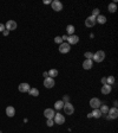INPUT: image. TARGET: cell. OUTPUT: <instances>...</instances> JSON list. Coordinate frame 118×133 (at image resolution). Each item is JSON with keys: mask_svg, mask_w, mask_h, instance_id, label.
<instances>
[{"mask_svg": "<svg viewBox=\"0 0 118 133\" xmlns=\"http://www.w3.org/2000/svg\"><path fill=\"white\" fill-rule=\"evenodd\" d=\"M0 133H2V132H1V131H0Z\"/></svg>", "mask_w": 118, "mask_h": 133, "instance_id": "8d00e7d4", "label": "cell"}, {"mask_svg": "<svg viewBox=\"0 0 118 133\" xmlns=\"http://www.w3.org/2000/svg\"><path fill=\"white\" fill-rule=\"evenodd\" d=\"M118 118V109L117 107H114V108H109V112H108V119H117Z\"/></svg>", "mask_w": 118, "mask_h": 133, "instance_id": "52a82bcc", "label": "cell"}, {"mask_svg": "<svg viewBox=\"0 0 118 133\" xmlns=\"http://www.w3.org/2000/svg\"><path fill=\"white\" fill-rule=\"evenodd\" d=\"M99 110L102 112V114H108V112H109V106L108 105H102L99 107Z\"/></svg>", "mask_w": 118, "mask_h": 133, "instance_id": "cb8c5ba5", "label": "cell"}, {"mask_svg": "<svg viewBox=\"0 0 118 133\" xmlns=\"http://www.w3.org/2000/svg\"><path fill=\"white\" fill-rule=\"evenodd\" d=\"M51 6H52V10L56 11V12H60V11L63 10V4H61V1H59V0L52 1V3H51Z\"/></svg>", "mask_w": 118, "mask_h": 133, "instance_id": "ba28073f", "label": "cell"}, {"mask_svg": "<svg viewBox=\"0 0 118 133\" xmlns=\"http://www.w3.org/2000/svg\"><path fill=\"white\" fill-rule=\"evenodd\" d=\"M43 76H44V78L49 77V74H47V71H44V73H43Z\"/></svg>", "mask_w": 118, "mask_h": 133, "instance_id": "d590c367", "label": "cell"}, {"mask_svg": "<svg viewBox=\"0 0 118 133\" xmlns=\"http://www.w3.org/2000/svg\"><path fill=\"white\" fill-rule=\"evenodd\" d=\"M51 3H52L51 0H44V4L45 5H51Z\"/></svg>", "mask_w": 118, "mask_h": 133, "instance_id": "836d02e7", "label": "cell"}, {"mask_svg": "<svg viewBox=\"0 0 118 133\" xmlns=\"http://www.w3.org/2000/svg\"><path fill=\"white\" fill-rule=\"evenodd\" d=\"M55 43H57V44H61V43H63L61 36H57V37H55Z\"/></svg>", "mask_w": 118, "mask_h": 133, "instance_id": "4316f807", "label": "cell"}, {"mask_svg": "<svg viewBox=\"0 0 118 133\" xmlns=\"http://www.w3.org/2000/svg\"><path fill=\"white\" fill-rule=\"evenodd\" d=\"M53 121L57 125H63V124H65V116L61 113H56L55 118H53Z\"/></svg>", "mask_w": 118, "mask_h": 133, "instance_id": "5b68a950", "label": "cell"}, {"mask_svg": "<svg viewBox=\"0 0 118 133\" xmlns=\"http://www.w3.org/2000/svg\"><path fill=\"white\" fill-rule=\"evenodd\" d=\"M115 81H116V80H115V76H108V77H106V84H109V86H112L115 83Z\"/></svg>", "mask_w": 118, "mask_h": 133, "instance_id": "d4e9b609", "label": "cell"}, {"mask_svg": "<svg viewBox=\"0 0 118 133\" xmlns=\"http://www.w3.org/2000/svg\"><path fill=\"white\" fill-rule=\"evenodd\" d=\"M6 115L9 116V118H12L15 115V108H14L13 106H8V107H6Z\"/></svg>", "mask_w": 118, "mask_h": 133, "instance_id": "2e32d148", "label": "cell"}, {"mask_svg": "<svg viewBox=\"0 0 118 133\" xmlns=\"http://www.w3.org/2000/svg\"><path fill=\"white\" fill-rule=\"evenodd\" d=\"M17 22H14V20H8L6 25H5V29L6 30H8V31H14V30H17Z\"/></svg>", "mask_w": 118, "mask_h": 133, "instance_id": "30bf717a", "label": "cell"}, {"mask_svg": "<svg viewBox=\"0 0 118 133\" xmlns=\"http://www.w3.org/2000/svg\"><path fill=\"white\" fill-rule=\"evenodd\" d=\"M96 23H98V24H105L106 23V17L105 16H103V14H99L98 17H96Z\"/></svg>", "mask_w": 118, "mask_h": 133, "instance_id": "e0dca14e", "label": "cell"}, {"mask_svg": "<svg viewBox=\"0 0 118 133\" xmlns=\"http://www.w3.org/2000/svg\"><path fill=\"white\" fill-rule=\"evenodd\" d=\"M95 25H96V17L89 16V17L85 19V26H86V28H93Z\"/></svg>", "mask_w": 118, "mask_h": 133, "instance_id": "9c48e42d", "label": "cell"}, {"mask_svg": "<svg viewBox=\"0 0 118 133\" xmlns=\"http://www.w3.org/2000/svg\"><path fill=\"white\" fill-rule=\"evenodd\" d=\"M28 94H30L31 96L37 97L38 95H39V90H38L37 88H30V90H28Z\"/></svg>", "mask_w": 118, "mask_h": 133, "instance_id": "7402d4cb", "label": "cell"}, {"mask_svg": "<svg viewBox=\"0 0 118 133\" xmlns=\"http://www.w3.org/2000/svg\"><path fill=\"white\" fill-rule=\"evenodd\" d=\"M74 31H76V28H74L73 25H67V26H66V32H67L68 36L74 35Z\"/></svg>", "mask_w": 118, "mask_h": 133, "instance_id": "44dd1931", "label": "cell"}, {"mask_svg": "<svg viewBox=\"0 0 118 133\" xmlns=\"http://www.w3.org/2000/svg\"><path fill=\"white\" fill-rule=\"evenodd\" d=\"M8 33H9V31H8V30H6V29H5V30H4V32H2V35H4V36H8Z\"/></svg>", "mask_w": 118, "mask_h": 133, "instance_id": "1f68e13d", "label": "cell"}, {"mask_svg": "<svg viewBox=\"0 0 118 133\" xmlns=\"http://www.w3.org/2000/svg\"><path fill=\"white\" fill-rule=\"evenodd\" d=\"M71 50V45L66 43V42H63L61 44H59V52L60 54H67Z\"/></svg>", "mask_w": 118, "mask_h": 133, "instance_id": "7a4b0ae2", "label": "cell"}, {"mask_svg": "<svg viewBox=\"0 0 118 133\" xmlns=\"http://www.w3.org/2000/svg\"><path fill=\"white\" fill-rule=\"evenodd\" d=\"M92 67H93V62H92V60H85L84 62H83V69L90 70V69H92Z\"/></svg>", "mask_w": 118, "mask_h": 133, "instance_id": "9a60e30c", "label": "cell"}, {"mask_svg": "<svg viewBox=\"0 0 118 133\" xmlns=\"http://www.w3.org/2000/svg\"><path fill=\"white\" fill-rule=\"evenodd\" d=\"M55 109L53 108H46L44 110V115H45L46 119H53L55 118Z\"/></svg>", "mask_w": 118, "mask_h": 133, "instance_id": "8fae6325", "label": "cell"}, {"mask_svg": "<svg viewBox=\"0 0 118 133\" xmlns=\"http://www.w3.org/2000/svg\"><path fill=\"white\" fill-rule=\"evenodd\" d=\"M68 100H70V96H68V95H65V96L63 97V100H61V101H63L64 103H66V102H68Z\"/></svg>", "mask_w": 118, "mask_h": 133, "instance_id": "f546056e", "label": "cell"}, {"mask_svg": "<svg viewBox=\"0 0 118 133\" xmlns=\"http://www.w3.org/2000/svg\"><path fill=\"white\" fill-rule=\"evenodd\" d=\"M67 37H68V36H66V35H64V36H61V39H63V42L67 41Z\"/></svg>", "mask_w": 118, "mask_h": 133, "instance_id": "e575fe53", "label": "cell"}, {"mask_svg": "<svg viewBox=\"0 0 118 133\" xmlns=\"http://www.w3.org/2000/svg\"><path fill=\"white\" fill-rule=\"evenodd\" d=\"M30 84L28 83H20L18 86V89H19V92H21V93H28V90H30Z\"/></svg>", "mask_w": 118, "mask_h": 133, "instance_id": "4fadbf2b", "label": "cell"}, {"mask_svg": "<svg viewBox=\"0 0 118 133\" xmlns=\"http://www.w3.org/2000/svg\"><path fill=\"white\" fill-rule=\"evenodd\" d=\"M84 57H85V60H91V58L93 57V54L90 52V51H86V52L84 54Z\"/></svg>", "mask_w": 118, "mask_h": 133, "instance_id": "484cf974", "label": "cell"}, {"mask_svg": "<svg viewBox=\"0 0 118 133\" xmlns=\"http://www.w3.org/2000/svg\"><path fill=\"white\" fill-rule=\"evenodd\" d=\"M44 86H45V88H47V89H51V88H53L56 86L55 78H52V77H46V78H44Z\"/></svg>", "mask_w": 118, "mask_h": 133, "instance_id": "8992f818", "label": "cell"}, {"mask_svg": "<svg viewBox=\"0 0 118 133\" xmlns=\"http://www.w3.org/2000/svg\"><path fill=\"white\" fill-rule=\"evenodd\" d=\"M100 82L103 83V84H106V77H102V80H100Z\"/></svg>", "mask_w": 118, "mask_h": 133, "instance_id": "d6a6232c", "label": "cell"}, {"mask_svg": "<svg viewBox=\"0 0 118 133\" xmlns=\"http://www.w3.org/2000/svg\"><path fill=\"white\" fill-rule=\"evenodd\" d=\"M111 90H112V87H111V86H109V84H103V86H102V88H100V92H102V94H104V95L110 94V93H111Z\"/></svg>", "mask_w": 118, "mask_h": 133, "instance_id": "5bb4252c", "label": "cell"}, {"mask_svg": "<svg viewBox=\"0 0 118 133\" xmlns=\"http://www.w3.org/2000/svg\"><path fill=\"white\" fill-rule=\"evenodd\" d=\"M99 14H100L99 9H95L93 11H92V14H91V16H93V17H98Z\"/></svg>", "mask_w": 118, "mask_h": 133, "instance_id": "83f0119b", "label": "cell"}, {"mask_svg": "<svg viewBox=\"0 0 118 133\" xmlns=\"http://www.w3.org/2000/svg\"><path fill=\"white\" fill-rule=\"evenodd\" d=\"M92 60L97 62V63H100V62H103L105 60V52L102 50H98L97 52L93 54V57H92Z\"/></svg>", "mask_w": 118, "mask_h": 133, "instance_id": "6da1fadb", "label": "cell"}, {"mask_svg": "<svg viewBox=\"0 0 118 133\" xmlns=\"http://www.w3.org/2000/svg\"><path fill=\"white\" fill-rule=\"evenodd\" d=\"M63 107H64V102L61 100H58V101H56V102H55V108L57 110L63 109Z\"/></svg>", "mask_w": 118, "mask_h": 133, "instance_id": "603a6c76", "label": "cell"}, {"mask_svg": "<svg viewBox=\"0 0 118 133\" xmlns=\"http://www.w3.org/2000/svg\"><path fill=\"white\" fill-rule=\"evenodd\" d=\"M46 125H47L49 127H52V126L55 125V121H53V119H47V121H46Z\"/></svg>", "mask_w": 118, "mask_h": 133, "instance_id": "f1b7e54d", "label": "cell"}, {"mask_svg": "<svg viewBox=\"0 0 118 133\" xmlns=\"http://www.w3.org/2000/svg\"><path fill=\"white\" fill-rule=\"evenodd\" d=\"M47 74H49V77H52V78H56L57 76H58V70L57 69H50L49 71H47Z\"/></svg>", "mask_w": 118, "mask_h": 133, "instance_id": "ac0fdd59", "label": "cell"}, {"mask_svg": "<svg viewBox=\"0 0 118 133\" xmlns=\"http://www.w3.org/2000/svg\"><path fill=\"white\" fill-rule=\"evenodd\" d=\"M78 42H79V37L77 35H71V36L67 37V43L70 45H74V44H77Z\"/></svg>", "mask_w": 118, "mask_h": 133, "instance_id": "7c38bea8", "label": "cell"}, {"mask_svg": "<svg viewBox=\"0 0 118 133\" xmlns=\"http://www.w3.org/2000/svg\"><path fill=\"white\" fill-rule=\"evenodd\" d=\"M91 114H92V118H95V119H99L100 116L103 115L102 114V112L99 110V108H98V109H93Z\"/></svg>", "mask_w": 118, "mask_h": 133, "instance_id": "ffe728a7", "label": "cell"}, {"mask_svg": "<svg viewBox=\"0 0 118 133\" xmlns=\"http://www.w3.org/2000/svg\"><path fill=\"white\" fill-rule=\"evenodd\" d=\"M108 11H109L110 13H115V12L117 11V5L115 4V3L109 4V5H108Z\"/></svg>", "mask_w": 118, "mask_h": 133, "instance_id": "d6986e66", "label": "cell"}, {"mask_svg": "<svg viewBox=\"0 0 118 133\" xmlns=\"http://www.w3.org/2000/svg\"><path fill=\"white\" fill-rule=\"evenodd\" d=\"M64 112H65V114L67 115H72L74 113V107H73L72 103H70V102H66V103H64Z\"/></svg>", "mask_w": 118, "mask_h": 133, "instance_id": "277c9868", "label": "cell"}, {"mask_svg": "<svg viewBox=\"0 0 118 133\" xmlns=\"http://www.w3.org/2000/svg\"><path fill=\"white\" fill-rule=\"evenodd\" d=\"M89 103H90V107L92 109H98L100 106H102V102H100V100L98 97H92Z\"/></svg>", "mask_w": 118, "mask_h": 133, "instance_id": "3957f363", "label": "cell"}, {"mask_svg": "<svg viewBox=\"0 0 118 133\" xmlns=\"http://www.w3.org/2000/svg\"><path fill=\"white\" fill-rule=\"evenodd\" d=\"M4 30H5V25L0 23V32H4Z\"/></svg>", "mask_w": 118, "mask_h": 133, "instance_id": "4dcf8cb0", "label": "cell"}]
</instances>
